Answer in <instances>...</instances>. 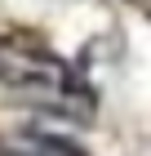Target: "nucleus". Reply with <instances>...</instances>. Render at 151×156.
<instances>
[{
    "label": "nucleus",
    "mask_w": 151,
    "mask_h": 156,
    "mask_svg": "<svg viewBox=\"0 0 151 156\" xmlns=\"http://www.w3.org/2000/svg\"><path fill=\"white\" fill-rule=\"evenodd\" d=\"M0 85H9L18 94L27 89H62V94H84L62 58L53 54H36V49H0Z\"/></svg>",
    "instance_id": "obj_1"
}]
</instances>
